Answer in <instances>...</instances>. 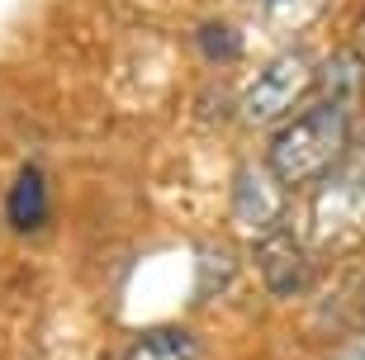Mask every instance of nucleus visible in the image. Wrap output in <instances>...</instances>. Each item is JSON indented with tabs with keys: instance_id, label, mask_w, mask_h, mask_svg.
Instances as JSON below:
<instances>
[{
	"instance_id": "0eeeda50",
	"label": "nucleus",
	"mask_w": 365,
	"mask_h": 360,
	"mask_svg": "<svg viewBox=\"0 0 365 360\" xmlns=\"http://www.w3.org/2000/svg\"><path fill=\"white\" fill-rule=\"evenodd\" d=\"M119 360H200V341L185 327H152Z\"/></svg>"
},
{
	"instance_id": "f257e3e1",
	"label": "nucleus",
	"mask_w": 365,
	"mask_h": 360,
	"mask_svg": "<svg viewBox=\"0 0 365 360\" xmlns=\"http://www.w3.org/2000/svg\"><path fill=\"white\" fill-rule=\"evenodd\" d=\"M346 123H351V109H337L318 100L309 114H299L289 128H280L271 143V171L289 185L299 180H323L332 171V161L341 157L346 147Z\"/></svg>"
},
{
	"instance_id": "423d86ee",
	"label": "nucleus",
	"mask_w": 365,
	"mask_h": 360,
	"mask_svg": "<svg viewBox=\"0 0 365 360\" xmlns=\"http://www.w3.org/2000/svg\"><path fill=\"white\" fill-rule=\"evenodd\" d=\"M5 214H10V223L19 232H34L48 218V185H43V175L34 166H24V171L14 175L10 195H5Z\"/></svg>"
},
{
	"instance_id": "20e7f679",
	"label": "nucleus",
	"mask_w": 365,
	"mask_h": 360,
	"mask_svg": "<svg viewBox=\"0 0 365 360\" xmlns=\"http://www.w3.org/2000/svg\"><path fill=\"white\" fill-rule=\"evenodd\" d=\"M252 266H257L261 284H266L271 294H280V299L299 294L304 284L313 280L309 242H299L294 232H284V227H275V232L257 237V247H252Z\"/></svg>"
},
{
	"instance_id": "39448f33",
	"label": "nucleus",
	"mask_w": 365,
	"mask_h": 360,
	"mask_svg": "<svg viewBox=\"0 0 365 360\" xmlns=\"http://www.w3.org/2000/svg\"><path fill=\"white\" fill-rule=\"evenodd\" d=\"M232 218L242 232L252 237H266L275 232L284 218V195H280V175L261 171V166H247L237 171V185H232Z\"/></svg>"
},
{
	"instance_id": "6e6552de",
	"label": "nucleus",
	"mask_w": 365,
	"mask_h": 360,
	"mask_svg": "<svg viewBox=\"0 0 365 360\" xmlns=\"http://www.w3.org/2000/svg\"><path fill=\"white\" fill-rule=\"evenodd\" d=\"M323 10H327V0H261V19L275 34H299V29H309Z\"/></svg>"
},
{
	"instance_id": "1a4fd4ad",
	"label": "nucleus",
	"mask_w": 365,
	"mask_h": 360,
	"mask_svg": "<svg viewBox=\"0 0 365 360\" xmlns=\"http://www.w3.org/2000/svg\"><path fill=\"white\" fill-rule=\"evenodd\" d=\"M356 86H361V67H356L351 57H337L323 76V100L337 109H351L356 105Z\"/></svg>"
},
{
	"instance_id": "9d476101",
	"label": "nucleus",
	"mask_w": 365,
	"mask_h": 360,
	"mask_svg": "<svg viewBox=\"0 0 365 360\" xmlns=\"http://www.w3.org/2000/svg\"><path fill=\"white\" fill-rule=\"evenodd\" d=\"M200 48L214 57V62H228V57L237 53V38H232V34H223V29L214 24V29H204V34H200Z\"/></svg>"
},
{
	"instance_id": "7ed1b4c3",
	"label": "nucleus",
	"mask_w": 365,
	"mask_h": 360,
	"mask_svg": "<svg viewBox=\"0 0 365 360\" xmlns=\"http://www.w3.org/2000/svg\"><path fill=\"white\" fill-rule=\"evenodd\" d=\"M313 76H318V71H313L309 53H284V57H275V62H266V67L252 76V86L242 91L247 123H280L284 114L309 95Z\"/></svg>"
},
{
	"instance_id": "9b49d317",
	"label": "nucleus",
	"mask_w": 365,
	"mask_h": 360,
	"mask_svg": "<svg viewBox=\"0 0 365 360\" xmlns=\"http://www.w3.org/2000/svg\"><path fill=\"white\" fill-rule=\"evenodd\" d=\"M361 171H365V152H361Z\"/></svg>"
},
{
	"instance_id": "f03ea898",
	"label": "nucleus",
	"mask_w": 365,
	"mask_h": 360,
	"mask_svg": "<svg viewBox=\"0 0 365 360\" xmlns=\"http://www.w3.org/2000/svg\"><path fill=\"white\" fill-rule=\"evenodd\" d=\"M365 237V171L346 175H327L323 185L313 190L309 214H304V242L313 256H337L351 252Z\"/></svg>"
}]
</instances>
